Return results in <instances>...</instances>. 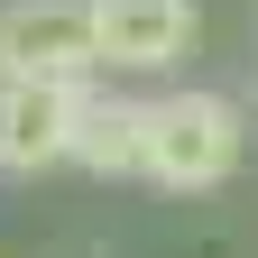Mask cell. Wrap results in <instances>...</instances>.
Instances as JSON below:
<instances>
[{"mask_svg": "<svg viewBox=\"0 0 258 258\" xmlns=\"http://www.w3.org/2000/svg\"><path fill=\"white\" fill-rule=\"evenodd\" d=\"M240 148H249V129H240L231 92H166L148 120V175L175 194H212L240 166Z\"/></svg>", "mask_w": 258, "mask_h": 258, "instance_id": "obj_1", "label": "cell"}, {"mask_svg": "<svg viewBox=\"0 0 258 258\" xmlns=\"http://www.w3.org/2000/svg\"><path fill=\"white\" fill-rule=\"evenodd\" d=\"M102 28L92 0H10L0 10V83H92Z\"/></svg>", "mask_w": 258, "mask_h": 258, "instance_id": "obj_2", "label": "cell"}, {"mask_svg": "<svg viewBox=\"0 0 258 258\" xmlns=\"http://www.w3.org/2000/svg\"><path fill=\"white\" fill-rule=\"evenodd\" d=\"M83 102H92V83H0V166L37 175L55 157H74Z\"/></svg>", "mask_w": 258, "mask_h": 258, "instance_id": "obj_3", "label": "cell"}, {"mask_svg": "<svg viewBox=\"0 0 258 258\" xmlns=\"http://www.w3.org/2000/svg\"><path fill=\"white\" fill-rule=\"evenodd\" d=\"M102 28V74H166V64L203 37L194 0H92Z\"/></svg>", "mask_w": 258, "mask_h": 258, "instance_id": "obj_4", "label": "cell"}, {"mask_svg": "<svg viewBox=\"0 0 258 258\" xmlns=\"http://www.w3.org/2000/svg\"><path fill=\"white\" fill-rule=\"evenodd\" d=\"M148 120H157V102H111V92H92L83 129H74V157L92 175H129V166L148 175Z\"/></svg>", "mask_w": 258, "mask_h": 258, "instance_id": "obj_5", "label": "cell"}]
</instances>
